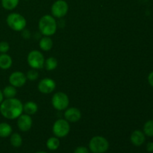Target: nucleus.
<instances>
[{"instance_id":"obj_1","label":"nucleus","mask_w":153,"mask_h":153,"mask_svg":"<svg viewBox=\"0 0 153 153\" xmlns=\"http://www.w3.org/2000/svg\"><path fill=\"white\" fill-rule=\"evenodd\" d=\"M23 111V105L18 99L10 98L3 100L0 104V113L4 118L15 120L19 117Z\"/></svg>"},{"instance_id":"obj_2","label":"nucleus","mask_w":153,"mask_h":153,"mask_svg":"<svg viewBox=\"0 0 153 153\" xmlns=\"http://www.w3.org/2000/svg\"><path fill=\"white\" fill-rule=\"evenodd\" d=\"M58 28L57 22L52 15L46 14L42 16L38 22V28L43 36L50 37L55 34Z\"/></svg>"},{"instance_id":"obj_3","label":"nucleus","mask_w":153,"mask_h":153,"mask_svg":"<svg viewBox=\"0 0 153 153\" xmlns=\"http://www.w3.org/2000/svg\"><path fill=\"white\" fill-rule=\"evenodd\" d=\"M89 150L92 153H105L109 148V143L102 136H94L89 142Z\"/></svg>"},{"instance_id":"obj_4","label":"nucleus","mask_w":153,"mask_h":153,"mask_svg":"<svg viewBox=\"0 0 153 153\" xmlns=\"http://www.w3.org/2000/svg\"><path fill=\"white\" fill-rule=\"evenodd\" d=\"M7 25L15 31H22L26 26V19L22 15L18 13H11L7 16Z\"/></svg>"},{"instance_id":"obj_5","label":"nucleus","mask_w":153,"mask_h":153,"mask_svg":"<svg viewBox=\"0 0 153 153\" xmlns=\"http://www.w3.org/2000/svg\"><path fill=\"white\" fill-rule=\"evenodd\" d=\"M70 131V125L65 119H58L54 123L52 126V132L55 137L58 138L64 137L68 135Z\"/></svg>"},{"instance_id":"obj_6","label":"nucleus","mask_w":153,"mask_h":153,"mask_svg":"<svg viewBox=\"0 0 153 153\" xmlns=\"http://www.w3.org/2000/svg\"><path fill=\"white\" fill-rule=\"evenodd\" d=\"M27 62L32 69L39 70L44 67L45 58L40 51L32 50L28 53L27 57Z\"/></svg>"},{"instance_id":"obj_7","label":"nucleus","mask_w":153,"mask_h":153,"mask_svg":"<svg viewBox=\"0 0 153 153\" xmlns=\"http://www.w3.org/2000/svg\"><path fill=\"white\" fill-rule=\"evenodd\" d=\"M70 104L69 97L65 93L58 92L52 96V105L54 108L58 111L65 110Z\"/></svg>"},{"instance_id":"obj_8","label":"nucleus","mask_w":153,"mask_h":153,"mask_svg":"<svg viewBox=\"0 0 153 153\" xmlns=\"http://www.w3.org/2000/svg\"><path fill=\"white\" fill-rule=\"evenodd\" d=\"M69 10L68 4L64 0H57L51 7V13L55 18H62L67 13Z\"/></svg>"},{"instance_id":"obj_9","label":"nucleus","mask_w":153,"mask_h":153,"mask_svg":"<svg viewBox=\"0 0 153 153\" xmlns=\"http://www.w3.org/2000/svg\"><path fill=\"white\" fill-rule=\"evenodd\" d=\"M56 88V83L55 81L49 78H45L40 80L38 83L37 88L40 93L43 94H49L53 92Z\"/></svg>"},{"instance_id":"obj_10","label":"nucleus","mask_w":153,"mask_h":153,"mask_svg":"<svg viewBox=\"0 0 153 153\" xmlns=\"http://www.w3.org/2000/svg\"><path fill=\"white\" fill-rule=\"evenodd\" d=\"M9 83L15 88H21L27 82V77L25 74L19 71L13 72L9 76Z\"/></svg>"},{"instance_id":"obj_11","label":"nucleus","mask_w":153,"mask_h":153,"mask_svg":"<svg viewBox=\"0 0 153 153\" xmlns=\"http://www.w3.org/2000/svg\"><path fill=\"white\" fill-rule=\"evenodd\" d=\"M32 119L28 114H21L18 117L17 126L19 129L22 132H26L31 129L32 126Z\"/></svg>"},{"instance_id":"obj_12","label":"nucleus","mask_w":153,"mask_h":153,"mask_svg":"<svg viewBox=\"0 0 153 153\" xmlns=\"http://www.w3.org/2000/svg\"><path fill=\"white\" fill-rule=\"evenodd\" d=\"M64 115L66 120L70 123H76L80 120L82 117V112L79 108L72 107L67 108L64 112Z\"/></svg>"},{"instance_id":"obj_13","label":"nucleus","mask_w":153,"mask_h":153,"mask_svg":"<svg viewBox=\"0 0 153 153\" xmlns=\"http://www.w3.org/2000/svg\"><path fill=\"white\" fill-rule=\"evenodd\" d=\"M131 143L135 146H140L144 143L146 140V135L143 131L140 130H134L130 136Z\"/></svg>"},{"instance_id":"obj_14","label":"nucleus","mask_w":153,"mask_h":153,"mask_svg":"<svg viewBox=\"0 0 153 153\" xmlns=\"http://www.w3.org/2000/svg\"><path fill=\"white\" fill-rule=\"evenodd\" d=\"M12 58L6 53L0 55V68L2 70H7L12 66Z\"/></svg>"},{"instance_id":"obj_15","label":"nucleus","mask_w":153,"mask_h":153,"mask_svg":"<svg viewBox=\"0 0 153 153\" xmlns=\"http://www.w3.org/2000/svg\"><path fill=\"white\" fill-rule=\"evenodd\" d=\"M39 46L43 51H45V52L49 51L52 49V46H53V42H52V40L50 38V37L44 36L40 40Z\"/></svg>"},{"instance_id":"obj_16","label":"nucleus","mask_w":153,"mask_h":153,"mask_svg":"<svg viewBox=\"0 0 153 153\" xmlns=\"http://www.w3.org/2000/svg\"><path fill=\"white\" fill-rule=\"evenodd\" d=\"M37 110H38V106H37V105L34 102H25V104L23 105V111L25 112L26 114H34L37 113Z\"/></svg>"},{"instance_id":"obj_17","label":"nucleus","mask_w":153,"mask_h":153,"mask_svg":"<svg viewBox=\"0 0 153 153\" xmlns=\"http://www.w3.org/2000/svg\"><path fill=\"white\" fill-rule=\"evenodd\" d=\"M12 133V127L7 123H0V137H7Z\"/></svg>"},{"instance_id":"obj_18","label":"nucleus","mask_w":153,"mask_h":153,"mask_svg":"<svg viewBox=\"0 0 153 153\" xmlns=\"http://www.w3.org/2000/svg\"><path fill=\"white\" fill-rule=\"evenodd\" d=\"M60 146L59 138L57 137H51L46 141V147L49 150L55 151L58 149Z\"/></svg>"},{"instance_id":"obj_19","label":"nucleus","mask_w":153,"mask_h":153,"mask_svg":"<svg viewBox=\"0 0 153 153\" xmlns=\"http://www.w3.org/2000/svg\"><path fill=\"white\" fill-rule=\"evenodd\" d=\"M16 88L12 86V85L6 86L2 91L3 96H4L6 99L14 98V97H16V94H17V91H16Z\"/></svg>"},{"instance_id":"obj_20","label":"nucleus","mask_w":153,"mask_h":153,"mask_svg":"<svg viewBox=\"0 0 153 153\" xmlns=\"http://www.w3.org/2000/svg\"><path fill=\"white\" fill-rule=\"evenodd\" d=\"M10 144L15 148L20 147L22 144V138L19 133H13L10 134Z\"/></svg>"},{"instance_id":"obj_21","label":"nucleus","mask_w":153,"mask_h":153,"mask_svg":"<svg viewBox=\"0 0 153 153\" xmlns=\"http://www.w3.org/2000/svg\"><path fill=\"white\" fill-rule=\"evenodd\" d=\"M58 61L54 57H49V58L45 61V64H44V67L46 69V70L48 71H52V70H55L58 67Z\"/></svg>"},{"instance_id":"obj_22","label":"nucleus","mask_w":153,"mask_h":153,"mask_svg":"<svg viewBox=\"0 0 153 153\" xmlns=\"http://www.w3.org/2000/svg\"><path fill=\"white\" fill-rule=\"evenodd\" d=\"M19 0H1V6L5 10H11L17 7Z\"/></svg>"},{"instance_id":"obj_23","label":"nucleus","mask_w":153,"mask_h":153,"mask_svg":"<svg viewBox=\"0 0 153 153\" xmlns=\"http://www.w3.org/2000/svg\"><path fill=\"white\" fill-rule=\"evenodd\" d=\"M143 133L148 137H153V120H148L143 125Z\"/></svg>"},{"instance_id":"obj_24","label":"nucleus","mask_w":153,"mask_h":153,"mask_svg":"<svg viewBox=\"0 0 153 153\" xmlns=\"http://www.w3.org/2000/svg\"><path fill=\"white\" fill-rule=\"evenodd\" d=\"M25 76H26L27 79H28V80L34 81L36 80V79H38L39 73L37 70H34V69H32V70L28 71V73H26Z\"/></svg>"},{"instance_id":"obj_25","label":"nucleus","mask_w":153,"mask_h":153,"mask_svg":"<svg viewBox=\"0 0 153 153\" xmlns=\"http://www.w3.org/2000/svg\"><path fill=\"white\" fill-rule=\"evenodd\" d=\"M9 49H10V45H9V43L7 42H0V52L1 54L6 53V52H8Z\"/></svg>"},{"instance_id":"obj_26","label":"nucleus","mask_w":153,"mask_h":153,"mask_svg":"<svg viewBox=\"0 0 153 153\" xmlns=\"http://www.w3.org/2000/svg\"><path fill=\"white\" fill-rule=\"evenodd\" d=\"M74 153H89V149L85 146H78L74 150Z\"/></svg>"},{"instance_id":"obj_27","label":"nucleus","mask_w":153,"mask_h":153,"mask_svg":"<svg viewBox=\"0 0 153 153\" xmlns=\"http://www.w3.org/2000/svg\"><path fill=\"white\" fill-rule=\"evenodd\" d=\"M146 150L149 152H153V142H149L146 144Z\"/></svg>"},{"instance_id":"obj_28","label":"nucleus","mask_w":153,"mask_h":153,"mask_svg":"<svg viewBox=\"0 0 153 153\" xmlns=\"http://www.w3.org/2000/svg\"><path fill=\"white\" fill-rule=\"evenodd\" d=\"M148 82L150 85V86L153 88V71L151 72L148 76Z\"/></svg>"},{"instance_id":"obj_29","label":"nucleus","mask_w":153,"mask_h":153,"mask_svg":"<svg viewBox=\"0 0 153 153\" xmlns=\"http://www.w3.org/2000/svg\"><path fill=\"white\" fill-rule=\"evenodd\" d=\"M3 99H4V96H3V94L2 92H1V91L0 90V104H1V102L3 101Z\"/></svg>"},{"instance_id":"obj_30","label":"nucleus","mask_w":153,"mask_h":153,"mask_svg":"<svg viewBox=\"0 0 153 153\" xmlns=\"http://www.w3.org/2000/svg\"><path fill=\"white\" fill-rule=\"evenodd\" d=\"M36 153H48V152H43V151H40V152H36Z\"/></svg>"},{"instance_id":"obj_31","label":"nucleus","mask_w":153,"mask_h":153,"mask_svg":"<svg viewBox=\"0 0 153 153\" xmlns=\"http://www.w3.org/2000/svg\"><path fill=\"white\" fill-rule=\"evenodd\" d=\"M26 1H28V0H26Z\"/></svg>"}]
</instances>
